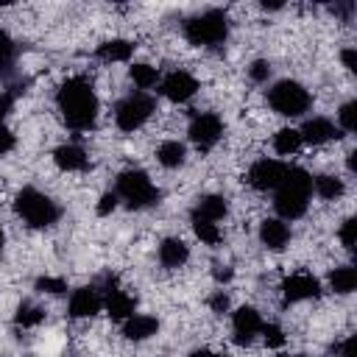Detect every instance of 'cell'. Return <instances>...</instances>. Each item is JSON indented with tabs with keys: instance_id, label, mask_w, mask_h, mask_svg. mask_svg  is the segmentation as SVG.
<instances>
[{
	"instance_id": "1",
	"label": "cell",
	"mask_w": 357,
	"mask_h": 357,
	"mask_svg": "<svg viewBox=\"0 0 357 357\" xmlns=\"http://www.w3.org/2000/svg\"><path fill=\"white\" fill-rule=\"evenodd\" d=\"M56 106L64 117V123L73 128V131H86L92 128L95 117H98V95L92 89V84L84 78V75H73L67 78L59 92H56Z\"/></svg>"
},
{
	"instance_id": "2",
	"label": "cell",
	"mask_w": 357,
	"mask_h": 357,
	"mask_svg": "<svg viewBox=\"0 0 357 357\" xmlns=\"http://www.w3.org/2000/svg\"><path fill=\"white\" fill-rule=\"evenodd\" d=\"M310 195H312V176L304 167H287L282 184L276 187L273 206L282 220H296L307 212Z\"/></svg>"
},
{
	"instance_id": "3",
	"label": "cell",
	"mask_w": 357,
	"mask_h": 357,
	"mask_svg": "<svg viewBox=\"0 0 357 357\" xmlns=\"http://www.w3.org/2000/svg\"><path fill=\"white\" fill-rule=\"evenodd\" d=\"M181 33L190 45L195 47H212V45H220L226 36H229V17L226 11L220 8H206L190 20H184L181 25Z\"/></svg>"
},
{
	"instance_id": "4",
	"label": "cell",
	"mask_w": 357,
	"mask_h": 357,
	"mask_svg": "<svg viewBox=\"0 0 357 357\" xmlns=\"http://www.w3.org/2000/svg\"><path fill=\"white\" fill-rule=\"evenodd\" d=\"M14 212L31 226V229H47L59 220V206L50 195H45L36 187H22L14 198Z\"/></svg>"
},
{
	"instance_id": "5",
	"label": "cell",
	"mask_w": 357,
	"mask_h": 357,
	"mask_svg": "<svg viewBox=\"0 0 357 357\" xmlns=\"http://www.w3.org/2000/svg\"><path fill=\"white\" fill-rule=\"evenodd\" d=\"M268 103L282 117H301L310 109L312 98H310V92H307L304 84H298L293 78H284V81H276L268 89Z\"/></svg>"
},
{
	"instance_id": "6",
	"label": "cell",
	"mask_w": 357,
	"mask_h": 357,
	"mask_svg": "<svg viewBox=\"0 0 357 357\" xmlns=\"http://www.w3.org/2000/svg\"><path fill=\"white\" fill-rule=\"evenodd\" d=\"M117 198H123L131 209H145L159 201V190L153 187L151 176L145 170H123L117 176Z\"/></svg>"
},
{
	"instance_id": "7",
	"label": "cell",
	"mask_w": 357,
	"mask_h": 357,
	"mask_svg": "<svg viewBox=\"0 0 357 357\" xmlns=\"http://www.w3.org/2000/svg\"><path fill=\"white\" fill-rule=\"evenodd\" d=\"M156 112V100L148 92H131L114 106V126L120 131H137L148 123V117Z\"/></svg>"
},
{
	"instance_id": "8",
	"label": "cell",
	"mask_w": 357,
	"mask_h": 357,
	"mask_svg": "<svg viewBox=\"0 0 357 357\" xmlns=\"http://www.w3.org/2000/svg\"><path fill=\"white\" fill-rule=\"evenodd\" d=\"M192 145L198 151H212L218 145V139L223 137V120L215 114V112H204V114H195L190 128H187Z\"/></svg>"
},
{
	"instance_id": "9",
	"label": "cell",
	"mask_w": 357,
	"mask_h": 357,
	"mask_svg": "<svg viewBox=\"0 0 357 357\" xmlns=\"http://www.w3.org/2000/svg\"><path fill=\"white\" fill-rule=\"evenodd\" d=\"M198 89H201L198 78H195L192 73H187V70H173V73H167V75L159 81V92H162L170 103H187Z\"/></svg>"
},
{
	"instance_id": "10",
	"label": "cell",
	"mask_w": 357,
	"mask_h": 357,
	"mask_svg": "<svg viewBox=\"0 0 357 357\" xmlns=\"http://www.w3.org/2000/svg\"><path fill=\"white\" fill-rule=\"evenodd\" d=\"M290 165L279 162V159H257L251 167H248V184L259 192H268V190H276L284 178Z\"/></svg>"
},
{
	"instance_id": "11",
	"label": "cell",
	"mask_w": 357,
	"mask_h": 357,
	"mask_svg": "<svg viewBox=\"0 0 357 357\" xmlns=\"http://www.w3.org/2000/svg\"><path fill=\"white\" fill-rule=\"evenodd\" d=\"M231 332H234L237 343H251L262 332V315L254 307H248V304L237 307L231 312Z\"/></svg>"
},
{
	"instance_id": "12",
	"label": "cell",
	"mask_w": 357,
	"mask_h": 357,
	"mask_svg": "<svg viewBox=\"0 0 357 357\" xmlns=\"http://www.w3.org/2000/svg\"><path fill=\"white\" fill-rule=\"evenodd\" d=\"M321 293V282L312 276V273H290L284 282H282V296L287 301H310Z\"/></svg>"
},
{
	"instance_id": "13",
	"label": "cell",
	"mask_w": 357,
	"mask_h": 357,
	"mask_svg": "<svg viewBox=\"0 0 357 357\" xmlns=\"http://www.w3.org/2000/svg\"><path fill=\"white\" fill-rule=\"evenodd\" d=\"M67 310H70V318H92L103 310V296L98 287H78L73 290Z\"/></svg>"
},
{
	"instance_id": "14",
	"label": "cell",
	"mask_w": 357,
	"mask_h": 357,
	"mask_svg": "<svg viewBox=\"0 0 357 357\" xmlns=\"http://www.w3.org/2000/svg\"><path fill=\"white\" fill-rule=\"evenodd\" d=\"M298 134H301V142H307V145H324V142L340 137V128L326 117H310L298 128Z\"/></svg>"
},
{
	"instance_id": "15",
	"label": "cell",
	"mask_w": 357,
	"mask_h": 357,
	"mask_svg": "<svg viewBox=\"0 0 357 357\" xmlns=\"http://www.w3.org/2000/svg\"><path fill=\"white\" fill-rule=\"evenodd\" d=\"M259 243L271 251H282L290 243V226L282 218H265L259 223Z\"/></svg>"
},
{
	"instance_id": "16",
	"label": "cell",
	"mask_w": 357,
	"mask_h": 357,
	"mask_svg": "<svg viewBox=\"0 0 357 357\" xmlns=\"http://www.w3.org/2000/svg\"><path fill=\"white\" fill-rule=\"evenodd\" d=\"M103 310H106V315L112 321H120L123 324V321H128L134 315L137 298L131 293H126V290H109L106 298H103Z\"/></svg>"
},
{
	"instance_id": "17",
	"label": "cell",
	"mask_w": 357,
	"mask_h": 357,
	"mask_svg": "<svg viewBox=\"0 0 357 357\" xmlns=\"http://www.w3.org/2000/svg\"><path fill=\"white\" fill-rule=\"evenodd\" d=\"M53 162H56V167L64 170V173H81V170H86V165H89L86 151L78 148V145H73V142L59 145V148L53 151Z\"/></svg>"
},
{
	"instance_id": "18",
	"label": "cell",
	"mask_w": 357,
	"mask_h": 357,
	"mask_svg": "<svg viewBox=\"0 0 357 357\" xmlns=\"http://www.w3.org/2000/svg\"><path fill=\"white\" fill-rule=\"evenodd\" d=\"M226 215H229V201L223 195H201L195 209H192L195 220H209V223H218Z\"/></svg>"
},
{
	"instance_id": "19",
	"label": "cell",
	"mask_w": 357,
	"mask_h": 357,
	"mask_svg": "<svg viewBox=\"0 0 357 357\" xmlns=\"http://www.w3.org/2000/svg\"><path fill=\"white\" fill-rule=\"evenodd\" d=\"M156 332H159V321H156L153 315L134 312L128 321H123V335H126L128 340H134V343L148 340V337H153Z\"/></svg>"
},
{
	"instance_id": "20",
	"label": "cell",
	"mask_w": 357,
	"mask_h": 357,
	"mask_svg": "<svg viewBox=\"0 0 357 357\" xmlns=\"http://www.w3.org/2000/svg\"><path fill=\"white\" fill-rule=\"evenodd\" d=\"M131 56H134V42H131V39L114 36V39H106V42L98 45V59L106 61V64L131 61Z\"/></svg>"
},
{
	"instance_id": "21",
	"label": "cell",
	"mask_w": 357,
	"mask_h": 357,
	"mask_svg": "<svg viewBox=\"0 0 357 357\" xmlns=\"http://www.w3.org/2000/svg\"><path fill=\"white\" fill-rule=\"evenodd\" d=\"M156 254H159V262L165 268H181L190 259V245L184 240H178V237H165L159 243V251Z\"/></svg>"
},
{
	"instance_id": "22",
	"label": "cell",
	"mask_w": 357,
	"mask_h": 357,
	"mask_svg": "<svg viewBox=\"0 0 357 357\" xmlns=\"http://www.w3.org/2000/svg\"><path fill=\"white\" fill-rule=\"evenodd\" d=\"M156 162H159L162 167H167V170L181 167V165L187 162V148H184V142H178V139H165V142H159V148H156Z\"/></svg>"
},
{
	"instance_id": "23",
	"label": "cell",
	"mask_w": 357,
	"mask_h": 357,
	"mask_svg": "<svg viewBox=\"0 0 357 357\" xmlns=\"http://www.w3.org/2000/svg\"><path fill=\"white\" fill-rule=\"evenodd\" d=\"M312 192H315L321 201H337V198L346 192V181L337 178V176L324 173V176H315V178H312Z\"/></svg>"
},
{
	"instance_id": "24",
	"label": "cell",
	"mask_w": 357,
	"mask_h": 357,
	"mask_svg": "<svg viewBox=\"0 0 357 357\" xmlns=\"http://www.w3.org/2000/svg\"><path fill=\"white\" fill-rule=\"evenodd\" d=\"M329 287L340 296H349L354 287H357V271L351 265H340V268H332L329 271Z\"/></svg>"
},
{
	"instance_id": "25",
	"label": "cell",
	"mask_w": 357,
	"mask_h": 357,
	"mask_svg": "<svg viewBox=\"0 0 357 357\" xmlns=\"http://www.w3.org/2000/svg\"><path fill=\"white\" fill-rule=\"evenodd\" d=\"M128 75H131V81H134V86L139 92H145V89H151V86L159 84V70L153 64H145V61H134L128 67Z\"/></svg>"
},
{
	"instance_id": "26",
	"label": "cell",
	"mask_w": 357,
	"mask_h": 357,
	"mask_svg": "<svg viewBox=\"0 0 357 357\" xmlns=\"http://www.w3.org/2000/svg\"><path fill=\"white\" fill-rule=\"evenodd\" d=\"M301 145H304V142H301L298 128H279V131L273 134V151H276L279 156H293Z\"/></svg>"
},
{
	"instance_id": "27",
	"label": "cell",
	"mask_w": 357,
	"mask_h": 357,
	"mask_svg": "<svg viewBox=\"0 0 357 357\" xmlns=\"http://www.w3.org/2000/svg\"><path fill=\"white\" fill-rule=\"evenodd\" d=\"M42 321H45V310H42L39 304H33V301H22V304L17 307V312H14V324H17V326H25V329L39 326Z\"/></svg>"
},
{
	"instance_id": "28",
	"label": "cell",
	"mask_w": 357,
	"mask_h": 357,
	"mask_svg": "<svg viewBox=\"0 0 357 357\" xmlns=\"http://www.w3.org/2000/svg\"><path fill=\"white\" fill-rule=\"evenodd\" d=\"M192 231H195V237H198L204 245H218V243L223 240L220 226H218V223H209V220H195V218H192Z\"/></svg>"
},
{
	"instance_id": "29",
	"label": "cell",
	"mask_w": 357,
	"mask_h": 357,
	"mask_svg": "<svg viewBox=\"0 0 357 357\" xmlns=\"http://www.w3.org/2000/svg\"><path fill=\"white\" fill-rule=\"evenodd\" d=\"M36 290L47 293V296H61V293H67V282L61 276H39L36 279Z\"/></svg>"
},
{
	"instance_id": "30",
	"label": "cell",
	"mask_w": 357,
	"mask_h": 357,
	"mask_svg": "<svg viewBox=\"0 0 357 357\" xmlns=\"http://www.w3.org/2000/svg\"><path fill=\"white\" fill-rule=\"evenodd\" d=\"M262 340H265V346L268 349H279V346H284V329L279 326V324H262Z\"/></svg>"
},
{
	"instance_id": "31",
	"label": "cell",
	"mask_w": 357,
	"mask_h": 357,
	"mask_svg": "<svg viewBox=\"0 0 357 357\" xmlns=\"http://www.w3.org/2000/svg\"><path fill=\"white\" fill-rule=\"evenodd\" d=\"M337 123H340L343 131H354V128H357V103H354V100H349V103L340 106Z\"/></svg>"
},
{
	"instance_id": "32",
	"label": "cell",
	"mask_w": 357,
	"mask_h": 357,
	"mask_svg": "<svg viewBox=\"0 0 357 357\" xmlns=\"http://www.w3.org/2000/svg\"><path fill=\"white\" fill-rule=\"evenodd\" d=\"M14 39H11V33L6 31V28H0V67H8L11 64V59H14Z\"/></svg>"
},
{
	"instance_id": "33",
	"label": "cell",
	"mask_w": 357,
	"mask_h": 357,
	"mask_svg": "<svg viewBox=\"0 0 357 357\" xmlns=\"http://www.w3.org/2000/svg\"><path fill=\"white\" fill-rule=\"evenodd\" d=\"M248 78H251L254 84H265V81L271 78V61H265V59L251 61V67H248Z\"/></svg>"
},
{
	"instance_id": "34",
	"label": "cell",
	"mask_w": 357,
	"mask_h": 357,
	"mask_svg": "<svg viewBox=\"0 0 357 357\" xmlns=\"http://www.w3.org/2000/svg\"><path fill=\"white\" fill-rule=\"evenodd\" d=\"M354 229H357V220H354V218H346V220L340 223V229H337L340 245H343L346 251H351V248H354Z\"/></svg>"
},
{
	"instance_id": "35",
	"label": "cell",
	"mask_w": 357,
	"mask_h": 357,
	"mask_svg": "<svg viewBox=\"0 0 357 357\" xmlns=\"http://www.w3.org/2000/svg\"><path fill=\"white\" fill-rule=\"evenodd\" d=\"M117 204H120V198H117L114 192H103V195L98 198V204H95V212H98L100 218H106V215H112V212L117 209Z\"/></svg>"
},
{
	"instance_id": "36",
	"label": "cell",
	"mask_w": 357,
	"mask_h": 357,
	"mask_svg": "<svg viewBox=\"0 0 357 357\" xmlns=\"http://www.w3.org/2000/svg\"><path fill=\"white\" fill-rule=\"evenodd\" d=\"M206 304H209V310H212V312H226L231 301H229V293H223V290H215V293L209 296V301H206Z\"/></svg>"
},
{
	"instance_id": "37",
	"label": "cell",
	"mask_w": 357,
	"mask_h": 357,
	"mask_svg": "<svg viewBox=\"0 0 357 357\" xmlns=\"http://www.w3.org/2000/svg\"><path fill=\"white\" fill-rule=\"evenodd\" d=\"M11 148H14V134L6 126H0V156H6Z\"/></svg>"
},
{
	"instance_id": "38",
	"label": "cell",
	"mask_w": 357,
	"mask_h": 357,
	"mask_svg": "<svg viewBox=\"0 0 357 357\" xmlns=\"http://www.w3.org/2000/svg\"><path fill=\"white\" fill-rule=\"evenodd\" d=\"M340 61H343V67H346L349 73H354V70H357V53H354V47H343Z\"/></svg>"
},
{
	"instance_id": "39",
	"label": "cell",
	"mask_w": 357,
	"mask_h": 357,
	"mask_svg": "<svg viewBox=\"0 0 357 357\" xmlns=\"http://www.w3.org/2000/svg\"><path fill=\"white\" fill-rule=\"evenodd\" d=\"M11 109H14V95L6 92V89H0V117H6Z\"/></svg>"
},
{
	"instance_id": "40",
	"label": "cell",
	"mask_w": 357,
	"mask_h": 357,
	"mask_svg": "<svg viewBox=\"0 0 357 357\" xmlns=\"http://www.w3.org/2000/svg\"><path fill=\"white\" fill-rule=\"evenodd\" d=\"M212 276H215V282H231V276H234V271H231L229 265H215V271H212Z\"/></svg>"
},
{
	"instance_id": "41",
	"label": "cell",
	"mask_w": 357,
	"mask_h": 357,
	"mask_svg": "<svg viewBox=\"0 0 357 357\" xmlns=\"http://www.w3.org/2000/svg\"><path fill=\"white\" fill-rule=\"evenodd\" d=\"M187 357H226L223 351H215V349H195V351H190Z\"/></svg>"
},
{
	"instance_id": "42",
	"label": "cell",
	"mask_w": 357,
	"mask_h": 357,
	"mask_svg": "<svg viewBox=\"0 0 357 357\" xmlns=\"http://www.w3.org/2000/svg\"><path fill=\"white\" fill-rule=\"evenodd\" d=\"M337 357H354V337H346L343 346H340V354Z\"/></svg>"
},
{
	"instance_id": "43",
	"label": "cell",
	"mask_w": 357,
	"mask_h": 357,
	"mask_svg": "<svg viewBox=\"0 0 357 357\" xmlns=\"http://www.w3.org/2000/svg\"><path fill=\"white\" fill-rule=\"evenodd\" d=\"M354 156H357V151H349V159H346V165H349V173H357V162H354Z\"/></svg>"
},
{
	"instance_id": "44",
	"label": "cell",
	"mask_w": 357,
	"mask_h": 357,
	"mask_svg": "<svg viewBox=\"0 0 357 357\" xmlns=\"http://www.w3.org/2000/svg\"><path fill=\"white\" fill-rule=\"evenodd\" d=\"M6 245V231H3V226H0V248Z\"/></svg>"
},
{
	"instance_id": "45",
	"label": "cell",
	"mask_w": 357,
	"mask_h": 357,
	"mask_svg": "<svg viewBox=\"0 0 357 357\" xmlns=\"http://www.w3.org/2000/svg\"><path fill=\"white\" fill-rule=\"evenodd\" d=\"M279 357H296V354H279Z\"/></svg>"
}]
</instances>
